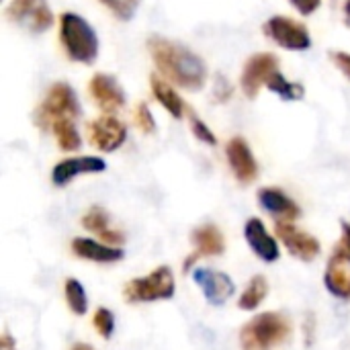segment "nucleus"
Masks as SVG:
<instances>
[{
  "label": "nucleus",
  "instance_id": "412c9836",
  "mask_svg": "<svg viewBox=\"0 0 350 350\" xmlns=\"http://www.w3.org/2000/svg\"><path fill=\"white\" fill-rule=\"evenodd\" d=\"M269 295V281L265 275H254L248 285L244 287L240 299H238V308L242 312H254L258 310V306L267 299Z\"/></svg>",
  "mask_w": 350,
  "mask_h": 350
},
{
  "label": "nucleus",
  "instance_id": "c9c22d12",
  "mask_svg": "<svg viewBox=\"0 0 350 350\" xmlns=\"http://www.w3.org/2000/svg\"><path fill=\"white\" fill-rule=\"evenodd\" d=\"M72 350H94L90 345H84V342H78V345H74Z\"/></svg>",
  "mask_w": 350,
  "mask_h": 350
},
{
  "label": "nucleus",
  "instance_id": "f257e3e1",
  "mask_svg": "<svg viewBox=\"0 0 350 350\" xmlns=\"http://www.w3.org/2000/svg\"><path fill=\"white\" fill-rule=\"evenodd\" d=\"M150 53L154 57L156 68L162 72V76L170 82H174L176 86L185 88V90H201L207 82V66L205 62L193 53L189 47L164 39V37H150L148 41Z\"/></svg>",
  "mask_w": 350,
  "mask_h": 350
},
{
  "label": "nucleus",
  "instance_id": "b1692460",
  "mask_svg": "<svg viewBox=\"0 0 350 350\" xmlns=\"http://www.w3.org/2000/svg\"><path fill=\"white\" fill-rule=\"evenodd\" d=\"M267 88H269L271 92L279 94L283 100H299V98H304V94H306V88H304L299 82H289L279 70L269 78Z\"/></svg>",
  "mask_w": 350,
  "mask_h": 350
},
{
  "label": "nucleus",
  "instance_id": "7c9ffc66",
  "mask_svg": "<svg viewBox=\"0 0 350 350\" xmlns=\"http://www.w3.org/2000/svg\"><path fill=\"white\" fill-rule=\"evenodd\" d=\"M330 57H332L334 66H336L347 78H350V53H347V51H332Z\"/></svg>",
  "mask_w": 350,
  "mask_h": 350
},
{
  "label": "nucleus",
  "instance_id": "0eeeda50",
  "mask_svg": "<svg viewBox=\"0 0 350 350\" xmlns=\"http://www.w3.org/2000/svg\"><path fill=\"white\" fill-rule=\"evenodd\" d=\"M275 232H277V238L289 250L291 256H295V258H299L304 262H312V260L318 258L322 246H320V240L316 236L299 230L291 221H277Z\"/></svg>",
  "mask_w": 350,
  "mask_h": 350
},
{
  "label": "nucleus",
  "instance_id": "c85d7f7f",
  "mask_svg": "<svg viewBox=\"0 0 350 350\" xmlns=\"http://www.w3.org/2000/svg\"><path fill=\"white\" fill-rule=\"evenodd\" d=\"M191 129H193V133H195V137H197L199 142H203V144H207V146H215V144H217V137L213 135V131H211L199 117H195L193 113H191Z\"/></svg>",
  "mask_w": 350,
  "mask_h": 350
},
{
  "label": "nucleus",
  "instance_id": "e433bc0d",
  "mask_svg": "<svg viewBox=\"0 0 350 350\" xmlns=\"http://www.w3.org/2000/svg\"><path fill=\"white\" fill-rule=\"evenodd\" d=\"M345 14H347V18L350 21V0H347V4H345Z\"/></svg>",
  "mask_w": 350,
  "mask_h": 350
},
{
  "label": "nucleus",
  "instance_id": "ddd939ff",
  "mask_svg": "<svg viewBox=\"0 0 350 350\" xmlns=\"http://www.w3.org/2000/svg\"><path fill=\"white\" fill-rule=\"evenodd\" d=\"M107 168V162L98 156H78L57 162L51 170V183L55 187L70 185L80 174H96Z\"/></svg>",
  "mask_w": 350,
  "mask_h": 350
},
{
  "label": "nucleus",
  "instance_id": "a878e982",
  "mask_svg": "<svg viewBox=\"0 0 350 350\" xmlns=\"http://www.w3.org/2000/svg\"><path fill=\"white\" fill-rule=\"evenodd\" d=\"M43 0H12L10 6L6 8V16L10 21H23L25 16H31L33 10L41 4Z\"/></svg>",
  "mask_w": 350,
  "mask_h": 350
},
{
  "label": "nucleus",
  "instance_id": "393cba45",
  "mask_svg": "<svg viewBox=\"0 0 350 350\" xmlns=\"http://www.w3.org/2000/svg\"><path fill=\"white\" fill-rule=\"evenodd\" d=\"M92 326L105 340H109L113 336V332H115V316H113V312L107 310V308H98L94 312V316H92Z\"/></svg>",
  "mask_w": 350,
  "mask_h": 350
},
{
  "label": "nucleus",
  "instance_id": "7ed1b4c3",
  "mask_svg": "<svg viewBox=\"0 0 350 350\" xmlns=\"http://www.w3.org/2000/svg\"><path fill=\"white\" fill-rule=\"evenodd\" d=\"M291 336V322L279 312L254 316L242 330L240 342L246 350H269L283 345Z\"/></svg>",
  "mask_w": 350,
  "mask_h": 350
},
{
  "label": "nucleus",
  "instance_id": "cd10ccee",
  "mask_svg": "<svg viewBox=\"0 0 350 350\" xmlns=\"http://www.w3.org/2000/svg\"><path fill=\"white\" fill-rule=\"evenodd\" d=\"M135 123L137 127L144 131V133H152L156 129V121H154V115L150 111V107L146 103H139L137 109H135Z\"/></svg>",
  "mask_w": 350,
  "mask_h": 350
},
{
  "label": "nucleus",
  "instance_id": "bb28decb",
  "mask_svg": "<svg viewBox=\"0 0 350 350\" xmlns=\"http://www.w3.org/2000/svg\"><path fill=\"white\" fill-rule=\"evenodd\" d=\"M29 18H31V31H35V33H41V31L49 29L51 23H53L51 10H49V6H47L45 2H41V4L33 10V14H31Z\"/></svg>",
  "mask_w": 350,
  "mask_h": 350
},
{
  "label": "nucleus",
  "instance_id": "4be33fe9",
  "mask_svg": "<svg viewBox=\"0 0 350 350\" xmlns=\"http://www.w3.org/2000/svg\"><path fill=\"white\" fill-rule=\"evenodd\" d=\"M51 131H53V135H55V142H57L59 150H64V152H74V150H78L80 144H82L80 133H78V129H76L72 117H62V119L53 121Z\"/></svg>",
  "mask_w": 350,
  "mask_h": 350
},
{
  "label": "nucleus",
  "instance_id": "473e14b6",
  "mask_svg": "<svg viewBox=\"0 0 350 350\" xmlns=\"http://www.w3.org/2000/svg\"><path fill=\"white\" fill-rule=\"evenodd\" d=\"M301 14H312L320 8L322 0H289Z\"/></svg>",
  "mask_w": 350,
  "mask_h": 350
},
{
  "label": "nucleus",
  "instance_id": "c756f323",
  "mask_svg": "<svg viewBox=\"0 0 350 350\" xmlns=\"http://www.w3.org/2000/svg\"><path fill=\"white\" fill-rule=\"evenodd\" d=\"M105 6H109L113 12H117L121 18H129L133 12V2L131 0H100Z\"/></svg>",
  "mask_w": 350,
  "mask_h": 350
},
{
  "label": "nucleus",
  "instance_id": "a211bd4d",
  "mask_svg": "<svg viewBox=\"0 0 350 350\" xmlns=\"http://www.w3.org/2000/svg\"><path fill=\"white\" fill-rule=\"evenodd\" d=\"M82 226H84V230H88L90 234L98 236V240L105 242V244L121 246V244L125 242L123 232L111 228V217H109L107 209H103V207H98V205L90 207V209L82 215Z\"/></svg>",
  "mask_w": 350,
  "mask_h": 350
},
{
  "label": "nucleus",
  "instance_id": "1a4fd4ad",
  "mask_svg": "<svg viewBox=\"0 0 350 350\" xmlns=\"http://www.w3.org/2000/svg\"><path fill=\"white\" fill-rule=\"evenodd\" d=\"M88 139L96 150L109 154L123 146L127 139V127L115 115H103L88 123Z\"/></svg>",
  "mask_w": 350,
  "mask_h": 350
},
{
  "label": "nucleus",
  "instance_id": "6e6552de",
  "mask_svg": "<svg viewBox=\"0 0 350 350\" xmlns=\"http://www.w3.org/2000/svg\"><path fill=\"white\" fill-rule=\"evenodd\" d=\"M193 281L201 289V293L207 299V304H211L215 308H221L224 304H228V299L236 291V285H234L232 277L221 273V271H211V269L195 267L193 269Z\"/></svg>",
  "mask_w": 350,
  "mask_h": 350
},
{
  "label": "nucleus",
  "instance_id": "f8f14e48",
  "mask_svg": "<svg viewBox=\"0 0 350 350\" xmlns=\"http://www.w3.org/2000/svg\"><path fill=\"white\" fill-rule=\"evenodd\" d=\"M226 154H228L230 168H232V172H234V176L238 178L240 185H250V183L256 180L258 162H256L250 146L246 144V139H242V137L230 139Z\"/></svg>",
  "mask_w": 350,
  "mask_h": 350
},
{
  "label": "nucleus",
  "instance_id": "72a5a7b5",
  "mask_svg": "<svg viewBox=\"0 0 350 350\" xmlns=\"http://www.w3.org/2000/svg\"><path fill=\"white\" fill-rule=\"evenodd\" d=\"M340 230H342V238H340V246L350 254V224L349 221H342L340 224Z\"/></svg>",
  "mask_w": 350,
  "mask_h": 350
},
{
  "label": "nucleus",
  "instance_id": "2f4dec72",
  "mask_svg": "<svg viewBox=\"0 0 350 350\" xmlns=\"http://www.w3.org/2000/svg\"><path fill=\"white\" fill-rule=\"evenodd\" d=\"M232 96V86H230V82L219 74L217 78H215V98L219 100V103H224V100H228Z\"/></svg>",
  "mask_w": 350,
  "mask_h": 350
},
{
  "label": "nucleus",
  "instance_id": "f03ea898",
  "mask_svg": "<svg viewBox=\"0 0 350 350\" xmlns=\"http://www.w3.org/2000/svg\"><path fill=\"white\" fill-rule=\"evenodd\" d=\"M59 41L72 62L92 64L98 55V39L94 29L76 12L59 16Z\"/></svg>",
  "mask_w": 350,
  "mask_h": 350
},
{
  "label": "nucleus",
  "instance_id": "4468645a",
  "mask_svg": "<svg viewBox=\"0 0 350 350\" xmlns=\"http://www.w3.org/2000/svg\"><path fill=\"white\" fill-rule=\"evenodd\" d=\"M244 238L250 246V250L256 254V258H260L262 262H277L281 256L279 244L277 240L271 236V232L267 230V226L262 224V219L258 217H250L244 226Z\"/></svg>",
  "mask_w": 350,
  "mask_h": 350
},
{
  "label": "nucleus",
  "instance_id": "aec40b11",
  "mask_svg": "<svg viewBox=\"0 0 350 350\" xmlns=\"http://www.w3.org/2000/svg\"><path fill=\"white\" fill-rule=\"evenodd\" d=\"M150 84H152V92H154L156 100H158L174 119H180V117L185 115V109H187V107H185L183 98L178 96V92L170 86V82H168L166 78L158 76V74H152Z\"/></svg>",
  "mask_w": 350,
  "mask_h": 350
},
{
  "label": "nucleus",
  "instance_id": "20e7f679",
  "mask_svg": "<svg viewBox=\"0 0 350 350\" xmlns=\"http://www.w3.org/2000/svg\"><path fill=\"white\" fill-rule=\"evenodd\" d=\"M176 291L174 275L170 267H158L146 277H137L129 281L123 289V297L127 304H152L172 299Z\"/></svg>",
  "mask_w": 350,
  "mask_h": 350
},
{
  "label": "nucleus",
  "instance_id": "9d476101",
  "mask_svg": "<svg viewBox=\"0 0 350 350\" xmlns=\"http://www.w3.org/2000/svg\"><path fill=\"white\" fill-rule=\"evenodd\" d=\"M279 70V59L277 55L273 53H256L252 55L244 70H242V78H240V84H242V90L246 92V96L254 98L260 90L262 84L269 82V78Z\"/></svg>",
  "mask_w": 350,
  "mask_h": 350
},
{
  "label": "nucleus",
  "instance_id": "5701e85b",
  "mask_svg": "<svg viewBox=\"0 0 350 350\" xmlns=\"http://www.w3.org/2000/svg\"><path fill=\"white\" fill-rule=\"evenodd\" d=\"M64 295H66V304L74 316H84L88 312V295H86L84 285L78 279H66Z\"/></svg>",
  "mask_w": 350,
  "mask_h": 350
},
{
  "label": "nucleus",
  "instance_id": "9b49d317",
  "mask_svg": "<svg viewBox=\"0 0 350 350\" xmlns=\"http://www.w3.org/2000/svg\"><path fill=\"white\" fill-rule=\"evenodd\" d=\"M324 285L336 299H350V254L338 244L326 265Z\"/></svg>",
  "mask_w": 350,
  "mask_h": 350
},
{
  "label": "nucleus",
  "instance_id": "423d86ee",
  "mask_svg": "<svg viewBox=\"0 0 350 350\" xmlns=\"http://www.w3.org/2000/svg\"><path fill=\"white\" fill-rule=\"evenodd\" d=\"M262 31L277 45H281L285 49H291V51H306L312 45V37L308 33V27L293 21V18H289V16H283V14L271 16L265 23Z\"/></svg>",
  "mask_w": 350,
  "mask_h": 350
},
{
  "label": "nucleus",
  "instance_id": "39448f33",
  "mask_svg": "<svg viewBox=\"0 0 350 350\" xmlns=\"http://www.w3.org/2000/svg\"><path fill=\"white\" fill-rule=\"evenodd\" d=\"M78 115H80V105H78L76 92L72 90V86L57 82L47 90L43 103L39 105V109L35 113V123L47 131V129H51L53 121H57L62 117L76 119Z\"/></svg>",
  "mask_w": 350,
  "mask_h": 350
},
{
  "label": "nucleus",
  "instance_id": "6ab92c4d",
  "mask_svg": "<svg viewBox=\"0 0 350 350\" xmlns=\"http://www.w3.org/2000/svg\"><path fill=\"white\" fill-rule=\"evenodd\" d=\"M191 242L199 256H219L226 252V240L217 226L203 224L191 232Z\"/></svg>",
  "mask_w": 350,
  "mask_h": 350
},
{
  "label": "nucleus",
  "instance_id": "f704fd0d",
  "mask_svg": "<svg viewBox=\"0 0 350 350\" xmlns=\"http://www.w3.org/2000/svg\"><path fill=\"white\" fill-rule=\"evenodd\" d=\"M2 349H4V350H16V345L12 342V336H10L8 332H4V336H2Z\"/></svg>",
  "mask_w": 350,
  "mask_h": 350
},
{
  "label": "nucleus",
  "instance_id": "2eb2a0df",
  "mask_svg": "<svg viewBox=\"0 0 350 350\" xmlns=\"http://www.w3.org/2000/svg\"><path fill=\"white\" fill-rule=\"evenodd\" d=\"M88 90H90V96L94 98V103L107 113H117L125 105L123 88L109 74H94L90 78Z\"/></svg>",
  "mask_w": 350,
  "mask_h": 350
},
{
  "label": "nucleus",
  "instance_id": "dca6fc26",
  "mask_svg": "<svg viewBox=\"0 0 350 350\" xmlns=\"http://www.w3.org/2000/svg\"><path fill=\"white\" fill-rule=\"evenodd\" d=\"M258 205L277 221H295L301 215L299 205L285 191L275 187H265L258 191Z\"/></svg>",
  "mask_w": 350,
  "mask_h": 350
},
{
  "label": "nucleus",
  "instance_id": "f3484780",
  "mask_svg": "<svg viewBox=\"0 0 350 350\" xmlns=\"http://www.w3.org/2000/svg\"><path fill=\"white\" fill-rule=\"evenodd\" d=\"M72 252L76 258L96 262V265H113V262L123 260V256H125L123 248L111 246V244H105V242L92 240V238H74Z\"/></svg>",
  "mask_w": 350,
  "mask_h": 350
}]
</instances>
